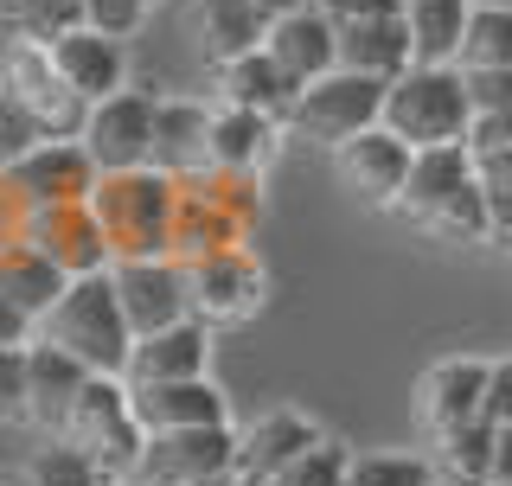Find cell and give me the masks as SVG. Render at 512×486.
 <instances>
[{
    "label": "cell",
    "instance_id": "cell-44",
    "mask_svg": "<svg viewBox=\"0 0 512 486\" xmlns=\"http://www.w3.org/2000/svg\"><path fill=\"white\" fill-rule=\"evenodd\" d=\"M327 20H359V13H384V7H404V0H314Z\"/></svg>",
    "mask_w": 512,
    "mask_h": 486
},
{
    "label": "cell",
    "instance_id": "cell-35",
    "mask_svg": "<svg viewBox=\"0 0 512 486\" xmlns=\"http://www.w3.org/2000/svg\"><path fill=\"white\" fill-rule=\"evenodd\" d=\"M32 141H45V135H39V122H32L26 109L13 103L7 90H0V173H7L13 160H20V154L32 148Z\"/></svg>",
    "mask_w": 512,
    "mask_h": 486
},
{
    "label": "cell",
    "instance_id": "cell-41",
    "mask_svg": "<svg viewBox=\"0 0 512 486\" xmlns=\"http://www.w3.org/2000/svg\"><path fill=\"white\" fill-rule=\"evenodd\" d=\"M487 423H512V359L487 365Z\"/></svg>",
    "mask_w": 512,
    "mask_h": 486
},
{
    "label": "cell",
    "instance_id": "cell-31",
    "mask_svg": "<svg viewBox=\"0 0 512 486\" xmlns=\"http://www.w3.org/2000/svg\"><path fill=\"white\" fill-rule=\"evenodd\" d=\"M442 467H448V480L455 486H493V423L480 416V423L468 429H455V435H442Z\"/></svg>",
    "mask_w": 512,
    "mask_h": 486
},
{
    "label": "cell",
    "instance_id": "cell-21",
    "mask_svg": "<svg viewBox=\"0 0 512 486\" xmlns=\"http://www.w3.org/2000/svg\"><path fill=\"white\" fill-rule=\"evenodd\" d=\"M263 52L282 64L295 84H314V77L340 71V26L327 20L320 7H301V13H282V20H269V39Z\"/></svg>",
    "mask_w": 512,
    "mask_h": 486
},
{
    "label": "cell",
    "instance_id": "cell-51",
    "mask_svg": "<svg viewBox=\"0 0 512 486\" xmlns=\"http://www.w3.org/2000/svg\"><path fill=\"white\" fill-rule=\"evenodd\" d=\"M20 486H26V480H20Z\"/></svg>",
    "mask_w": 512,
    "mask_h": 486
},
{
    "label": "cell",
    "instance_id": "cell-3",
    "mask_svg": "<svg viewBox=\"0 0 512 486\" xmlns=\"http://www.w3.org/2000/svg\"><path fill=\"white\" fill-rule=\"evenodd\" d=\"M384 128L410 148H448V141H468L474 103L461 84V64H410L391 90H384Z\"/></svg>",
    "mask_w": 512,
    "mask_h": 486
},
{
    "label": "cell",
    "instance_id": "cell-11",
    "mask_svg": "<svg viewBox=\"0 0 512 486\" xmlns=\"http://www.w3.org/2000/svg\"><path fill=\"white\" fill-rule=\"evenodd\" d=\"M26 243L32 250H45L52 263L71 275H103L116 256H109V237H103V224H96L90 212V199H71V205H32L26 212Z\"/></svg>",
    "mask_w": 512,
    "mask_h": 486
},
{
    "label": "cell",
    "instance_id": "cell-25",
    "mask_svg": "<svg viewBox=\"0 0 512 486\" xmlns=\"http://www.w3.org/2000/svg\"><path fill=\"white\" fill-rule=\"evenodd\" d=\"M282 141L276 116H256V109H212V167L205 173H256Z\"/></svg>",
    "mask_w": 512,
    "mask_h": 486
},
{
    "label": "cell",
    "instance_id": "cell-10",
    "mask_svg": "<svg viewBox=\"0 0 512 486\" xmlns=\"http://www.w3.org/2000/svg\"><path fill=\"white\" fill-rule=\"evenodd\" d=\"M154 103L160 96H141V90H116L103 103H90V122H84V148L96 160V173H135V167H154Z\"/></svg>",
    "mask_w": 512,
    "mask_h": 486
},
{
    "label": "cell",
    "instance_id": "cell-49",
    "mask_svg": "<svg viewBox=\"0 0 512 486\" xmlns=\"http://www.w3.org/2000/svg\"><path fill=\"white\" fill-rule=\"evenodd\" d=\"M436 486H455V480H436Z\"/></svg>",
    "mask_w": 512,
    "mask_h": 486
},
{
    "label": "cell",
    "instance_id": "cell-2",
    "mask_svg": "<svg viewBox=\"0 0 512 486\" xmlns=\"http://www.w3.org/2000/svg\"><path fill=\"white\" fill-rule=\"evenodd\" d=\"M39 339L45 346H64L77 365H90L96 378H122L128 352H135V333H128V320H122L109 269L103 275H77V282L64 288V301L39 320Z\"/></svg>",
    "mask_w": 512,
    "mask_h": 486
},
{
    "label": "cell",
    "instance_id": "cell-37",
    "mask_svg": "<svg viewBox=\"0 0 512 486\" xmlns=\"http://www.w3.org/2000/svg\"><path fill=\"white\" fill-rule=\"evenodd\" d=\"M0 423H26V346H0Z\"/></svg>",
    "mask_w": 512,
    "mask_h": 486
},
{
    "label": "cell",
    "instance_id": "cell-1",
    "mask_svg": "<svg viewBox=\"0 0 512 486\" xmlns=\"http://www.w3.org/2000/svg\"><path fill=\"white\" fill-rule=\"evenodd\" d=\"M90 212L109 237V256H173V212H180V180L160 167L103 173L90 192Z\"/></svg>",
    "mask_w": 512,
    "mask_h": 486
},
{
    "label": "cell",
    "instance_id": "cell-27",
    "mask_svg": "<svg viewBox=\"0 0 512 486\" xmlns=\"http://www.w3.org/2000/svg\"><path fill=\"white\" fill-rule=\"evenodd\" d=\"M263 39H269V13L256 0H199V52L212 64L263 52Z\"/></svg>",
    "mask_w": 512,
    "mask_h": 486
},
{
    "label": "cell",
    "instance_id": "cell-26",
    "mask_svg": "<svg viewBox=\"0 0 512 486\" xmlns=\"http://www.w3.org/2000/svg\"><path fill=\"white\" fill-rule=\"evenodd\" d=\"M0 288H7L13 307H20L32 327H39V320H45V314H52V307L64 301L71 275H64V269L52 263V256H45V250H32V243L20 237V243H7V250H0Z\"/></svg>",
    "mask_w": 512,
    "mask_h": 486
},
{
    "label": "cell",
    "instance_id": "cell-38",
    "mask_svg": "<svg viewBox=\"0 0 512 486\" xmlns=\"http://www.w3.org/2000/svg\"><path fill=\"white\" fill-rule=\"evenodd\" d=\"M468 154H493V148H512V109H474L468 122Z\"/></svg>",
    "mask_w": 512,
    "mask_h": 486
},
{
    "label": "cell",
    "instance_id": "cell-4",
    "mask_svg": "<svg viewBox=\"0 0 512 486\" xmlns=\"http://www.w3.org/2000/svg\"><path fill=\"white\" fill-rule=\"evenodd\" d=\"M64 442H77L84 455L103 467V480H135L141 442L148 429L135 423V397H128V378H90L84 397H77L71 423H64Z\"/></svg>",
    "mask_w": 512,
    "mask_h": 486
},
{
    "label": "cell",
    "instance_id": "cell-9",
    "mask_svg": "<svg viewBox=\"0 0 512 486\" xmlns=\"http://www.w3.org/2000/svg\"><path fill=\"white\" fill-rule=\"evenodd\" d=\"M109 282H116L122 320H128V333H135V339L192 320L186 263H180V256H122V263H109Z\"/></svg>",
    "mask_w": 512,
    "mask_h": 486
},
{
    "label": "cell",
    "instance_id": "cell-18",
    "mask_svg": "<svg viewBox=\"0 0 512 486\" xmlns=\"http://www.w3.org/2000/svg\"><path fill=\"white\" fill-rule=\"evenodd\" d=\"M468 186H474V154L461 148V141H448V148H416L410 180H404V192H397V212L429 231Z\"/></svg>",
    "mask_w": 512,
    "mask_h": 486
},
{
    "label": "cell",
    "instance_id": "cell-7",
    "mask_svg": "<svg viewBox=\"0 0 512 486\" xmlns=\"http://www.w3.org/2000/svg\"><path fill=\"white\" fill-rule=\"evenodd\" d=\"M135 480H173V486H237V429H173L148 435L135 461Z\"/></svg>",
    "mask_w": 512,
    "mask_h": 486
},
{
    "label": "cell",
    "instance_id": "cell-5",
    "mask_svg": "<svg viewBox=\"0 0 512 486\" xmlns=\"http://www.w3.org/2000/svg\"><path fill=\"white\" fill-rule=\"evenodd\" d=\"M384 90H391L384 77L327 71V77H314V84H301L295 109H288V128H295L301 141H327V148H340V141L365 135V128H378Z\"/></svg>",
    "mask_w": 512,
    "mask_h": 486
},
{
    "label": "cell",
    "instance_id": "cell-48",
    "mask_svg": "<svg viewBox=\"0 0 512 486\" xmlns=\"http://www.w3.org/2000/svg\"><path fill=\"white\" fill-rule=\"evenodd\" d=\"M474 7H512V0H474Z\"/></svg>",
    "mask_w": 512,
    "mask_h": 486
},
{
    "label": "cell",
    "instance_id": "cell-15",
    "mask_svg": "<svg viewBox=\"0 0 512 486\" xmlns=\"http://www.w3.org/2000/svg\"><path fill=\"white\" fill-rule=\"evenodd\" d=\"M333 26H340V71H359V77H384V84H397V77L416 64L404 7L359 13V20H333Z\"/></svg>",
    "mask_w": 512,
    "mask_h": 486
},
{
    "label": "cell",
    "instance_id": "cell-23",
    "mask_svg": "<svg viewBox=\"0 0 512 486\" xmlns=\"http://www.w3.org/2000/svg\"><path fill=\"white\" fill-rule=\"evenodd\" d=\"M154 167L173 180L212 167V109L192 96H160L154 103Z\"/></svg>",
    "mask_w": 512,
    "mask_h": 486
},
{
    "label": "cell",
    "instance_id": "cell-45",
    "mask_svg": "<svg viewBox=\"0 0 512 486\" xmlns=\"http://www.w3.org/2000/svg\"><path fill=\"white\" fill-rule=\"evenodd\" d=\"M493 486H512V423H493Z\"/></svg>",
    "mask_w": 512,
    "mask_h": 486
},
{
    "label": "cell",
    "instance_id": "cell-46",
    "mask_svg": "<svg viewBox=\"0 0 512 486\" xmlns=\"http://www.w3.org/2000/svg\"><path fill=\"white\" fill-rule=\"evenodd\" d=\"M256 7H263L269 20H282V13H301V7H314V0H256Z\"/></svg>",
    "mask_w": 512,
    "mask_h": 486
},
{
    "label": "cell",
    "instance_id": "cell-43",
    "mask_svg": "<svg viewBox=\"0 0 512 486\" xmlns=\"http://www.w3.org/2000/svg\"><path fill=\"white\" fill-rule=\"evenodd\" d=\"M487 243L512 250V199H500V192H487Z\"/></svg>",
    "mask_w": 512,
    "mask_h": 486
},
{
    "label": "cell",
    "instance_id": "cell-20",
    "mask_svg": "<svg viewBox=\"0 0 512 486\" xmlns=\"http://www.w3.org/2000/svg\"><path fill=\"white\" fill-rule=\"evenodd\" d=\"M58 64V77L71 84L84 103H103V96H116L122 90V77H128V52H122V39H109V32H96V26H71L64 39L45 45Z\"/></svg>",
    "mask_w": 512,
    "mask_h": 486
},
{
    "label": "cell",
    "instance_id": "cell-28",
    "mask_svg": "<svg viewBox=\"0 0 512 486\" xmlns=\"http://www.w3.org/2000/svg\"><path fill=\"white\" fill-rule=\"evenodd\" d=\"M468 13H474V0H404L416 64H455L461 39H468Z\"/></svg>",
    "mask_w": 512,
    "mask_h": 486
},
{
    "label": "cell",
    "instance_id": "cell-30",
    "mask_svg": "<svg viewBox=\"0 0 512 486\" xmlns=\"http://www.w3.org/2000/svg\"><path fill=\"white\" fill-rule=\"evenodd\" d=\"M0 20H7L13 39L52 45L71 26H84V0H0Z\"/></svg>",
    "mask_w": 512,
    "mask_h": 486
},
{
    "label": "cell",
    "instance_id": "cell-6",
    "mask_svg": "<svg viewBox=\"0 0 512 486\" xmlns=\"http://www.w3.org/2000/svg\"><path fill=\"white\" fill-rule=\"evenodd\" d=\"M0 90H7L13 103H20L26 116L39 122L45 141H77V135H84V122H90V103H84L71 84H64L58 64H52V52H45V45H32V39H13V45H7Z\"/></svg>",
    "mask_w": 512,
    "mask_h": 486
},
{
    "label": "cell",
    "instance_id": "cell-16",
    "mask_svg": "<svg viewBox=\"0 0 512 486\" xmlns=\"http://www.w3.org/2000/svg\"><path fill=\"white\" fill-rule=\"evenodd\" d=\"M135 397V423L148 435H173V429H212L231 423V403L212 378H180V384H128Z\"/></svg>",
    "mask_w": 512,
    "mask_h": 486
},
{
    "label": "cell",
    "instance_id": "cell-29",
    "mask_svg": "<svg viewBox=\"0 0 512 486\" xmlns=\"http://www.w3.org/2000/svg\"><path fill=\"white\" fill-rule=\"evenodd\" d=\"M455 64L461 71H512V7H474Z\"/></svg>",
    "mask_w": 512,
    "mask_h": 486
},
{
    "label": "cell",
    "instance_id": "cell-50",
    "mask_svg": "<svg viewBox=\"0 0 512 486\" xmlns=\"http://www.w3.org/2000/svg\"><path fill=\"white\" fill-rule=\"evenodd\" d=\"M109 486H122V480H109Z\"/></svg>",
    "mask_w": 512,
    "mask_h": 486
},
{
    "label": "cell",
    "instance_id": "cell-13",
    "mask_svg": "<svg viewBox=\"0 0 512 486\" xmlns=\"http://www.w3.org/2000/svg\"><path fill=\"white\" fill-rule=\"evenodd\" d=\"M487 416V359H442L416 384V423L429 435H455Z\"/></svg>",
    "mask_w": 512,
    "mask_h": 486
},
{
    "label": "cell",
    "instance_id": "cell-17",
    "mask_svg": "<svg viewBox=\"0 0 512 486\" xmlns=\"http://www.w3.org/2000/svg\"><path fill=\"white\" fill-rule=\"evenodd\" d=\"M340 180L359 192V199H372V205H397V192H404V180H410V160H416V148L410 141H397L391 128H365V135H352V141H340Z\"/></svg>",
    "mask_w": 512,
    "mask_h": 486
},
{
    "label": "cell",
    "instance_id": "cell-34",
    "mask_svg": "<svg viewBox=\"0 0 512 486\" xmlns=\"http://www.w3.org/2000/svg\"><path fill=\"white\" fill-rule=\"evenodd\" d=\"M346 486H436V467L423 455H352Z\"/></svg>",
    "mask_w": 512,
    "mask_h": 486
},
{
    "label": "cell",
    "instance_id": "cell-36",
    "mask_svg": "<svg viewBox=\"0 0 512 486\" xmlns=\"http://www.w3.org/2000/svg\"><path fill=\"white\" fill-rule=\"evenodd\" d=\"M148 7L154 0H84V26L109 32V39H128V32L148 20Z\"/></svg>",
    "mask_w": 512,
    "mask_h": 486
},
{
    "label": "cell",
    "instance_id": "cell-47",
    "mask_svg": "<svg viewBox=\"0 0 512 486\" xmlns=\"http://www.w3.org/2000/svg\"><path fill=\"white\" fill-rule=\"evenodd\" d=\"M128 486H173V480H128Z\"/></svg>",
    "mask_w": 512,
    "mask_h": 486
},
{
    "label": "cell",
    "instance_id": "cell-8",
    "mask_svg": "<svg viewBox=\"0 0 512 486\" xmlns=\"http://www.w3.org/2000/svg\"><path fill=\"white\" fill-rule=\"evenodd\" d=\"M186 301H192V320L231 327V320H250L269 301V275L244 243H231V250H212V256L186 263Z\"/></svg>",
    "mask_w": 512,
    "mask_h": 486
},
{
    "label": "cell",
    "instance_id": "cell-32",
    "mask_svg": "<svg viewBox=\"0 0 512 486\" xmlns=\"http://www.w3.org/2000/svg\"><path fill=\"white\" fill-rule=\"evenodd\" d=\"M26 486H109V480H103V467H96V461L84 455V448L58 435L52 448H39V455H32Z\"/></svg>",
    "mask_w": 512,
    "mask_h": 486
},
{
    "label": "cell",
    "instance_id": "cell-12",
    "mask_svg": "<svg viewBox=\"0 0 512 486\" xmlns=\"http://www.w3.org/2000/svg\"><path fill=\"white\" fill-rule=\"evenodd\" d=\"M96 160L84 141H32V148L7 167V186L26 199V212L32 205H71V199H90L96 192Z\"/></svg>",
    "mask_w": 512,
    "mask_h": 486
},
{
    "label": "cell",
    "instance_id": "cell-22",
    "mask_svg": "<svg viewBox=\"0 0 512 486\" xmlns=\"http://www.w3.org/2000/svg\"><path fill=\"white\" fill-rule=\"evenodd\" d=\"M320 429L301 410H263L256 423L237 435V486H269L301 448H314Z\"/></svg>",
    "mask_w": 512,
    "mask_h": 486
},
{
    "label": "cell",
    "instance_id": "cell-33",
    "mask_svg": "<svg viewBox=\"0 0 512 486\" xmlns=\"http://www.w3.org/2000/svg\"><path fill=\"white\" fill-rule=\"evenodd\" d=\"M346 467H352L346 442H327V435H320V442H314V448H301V455L288 461L269 486H346Z\"/></svg>",
    "mask_w": 512,
    "mask_h": 486
},
{
    "label": "cell",
    "instance_id": "cell-19",
    "mask_svg": "<svg viewBox=\"0 0 512 486\" xmlns=\"http://www.w3.org/2000/svg\"><path fill=\"white\" fill-rule=\"evenodd\" d=\"M205 371H212V327L205 320H180V327L135 339L122 378L128 384H180V378H205Z\"/></svg>",
    "mask_w": 512,
    "mask_h": 486
},
{
    "label": "cell",
    "instance_id": "cell-24",
    "mask_svg": "<svg viewBox=\"0 0 512 486\" xmlns=\"http://www.w3.org/2000/svg\"><path fill=\"white\" fill-rule=\"evenodd\" d=\"M218 90L231 109H256V116H276V122H288V109L301 96V84L269 52H244V58L218 64Z\"/></svg>",
    "mask_w": 512,
    "mask_h": 486
},
{
    "label": "cell",
    "instance_id": "cell-40",
    "mask_svg": "<svg viewBox=\"0 0 512 486\" xmlns=\"http://www.w3.org/2000/svg\"><path fill=\"white\" fill-rule=\"evenodd\" d=\"M474 180H480V192H500V199H512V148L474 154Z\"/></svg>",
    "mask_w": 512,
    "mask_h": 486
},
{
    "label": "cell",
    "instance_id": "cell-39",
    "mask_svg": "<svg viewBox=\"0 0 512 486\" xmlns=\"http://www.w3.org/2000/svg\"><path fill=\"white\" fill-rule=\"evenodd\" d=\"M474 109H512V71H461Z\"/></svg>",
    "mask_w": 512,
    "mask_h": 486
},
{
    "label": "cell",
    "instance_id": "cell-42",
    "mask_svg": "<svg viewBox=\"0 0 512 486\" xmlns=\"http://www.w3.org/2000/svg\"><path fill=\"white\" fill-rule=\"evenodd\" d=\"M32 333H39V327H32L20 307H13V295L0 288V346H32Z\"/></svg>",
    "mask_w": 512,
    "mask_h": 486
},
{
    "label": "cell",
    "instance_id": "cell-14",
    "mask_svg": "<svg viewBox=\"0 0 512 486\" xmlns=\"http://www.w3.org/2000/svg\"><path fill=\"white\" fill-rule=\"evenodd\" d=\"M90 378L96 371L77 365L64 346L32 339L26 346V423L45 429V435H64V423H71V410H77V397H84Z\"/></svg>",
    "mask_w": 512,
    "mask_h": 486
}]
</instances>
